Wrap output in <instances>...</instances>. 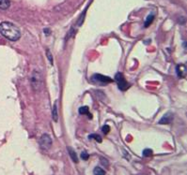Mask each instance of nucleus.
<instances>
[{
	"label": "nucleus",
	"mask_w": 187,
	"mask_h": 175,
	"mask_svg": "<svg viewBox=\"0 0 187 175\" xmlns=\"http://www.w3.org/2000/svg\"><path fill=\"white\" fill-rule=\"evenodd\" d=\"M0 33L10 41H17L21 38L20 29L9 22H2L0 23Z\"/></svg>",
	"instance_id": "1"
},
{
	"label": "nucleus",
	"mask_w": 187,
	"mask_h": 175,
	"mask_svg": "<svg viewBox=\"0 0 187 175\" xmlns=\"http://www.w3.org/2000/svg\"><path fill=\"white\" fill-rule=\"evenodd\" d=\"M30 84L34 91L36 92H40L43 87V79L41 74L38 70H33L30 77Z\"/></svg>",
	"instance_id": "2"
},
{
	"label": "nucleus",
	"mask_w": 187,
	"mask_h": 175,
	"mask_svg": "<svg viewBox=\"0 0 187 175\" xmlns=\"http://www.w3.org/2000/svg\"><path fill=\"white\" fill-rule=\"evenodd\" d=\"M91 81L93 84L98 85H106L113 82V80L110 77L103 76L102 74H94L91 77Z\"/></svg>",
	"instance_id": "3"
},
{
	"label": "nucleus",
	"mask_w": 187,
	"mask_h": 175,
	"mask_svg": "<svg viewBox=\"0 0 187 175\" xmlns=\"http://www.w3.org/2000/svg\"><path fill=\"white\" fill-rule=\"evenodd\" d=\"M115 81H116V83L118 84V89H120L121 91L127 90L128 87L130 86L129 84L127 83V81L125 80L124 76H123L122 73H120V72H118V73L116 74V76H115Z\"/></svg>",
	"instance_id": "4"
},
{
	"label": "nucleus",
	"mask_w": 187,
	"mask_h": 175,
	"mask_svg": "<svg viewBox=\"0 0 187 175\" xmlns=\"http://www.w3.org/2000/svg\"><path fill=\"white\" fill-rule=\"evenodd\" d=\"M40 146L43 150H48L52 146V139L48 134H43L40 139Z\"/></svg>",
	"instance_id": "5"
},
{
	"label": "nucleus",
	"mask_w": 187,
	"mask_h": 175,
	"mask_svg": "<svg viewBox=\"0 0 187 175\" xmlns=\"http://www.w3.org/2000/svg\"><path fill=\"white\" fill-rule=\"evenodd\" d=\"M172 120H173V114L170 113V112H168V113H167V114H165L163 116V118L159 121V124H165V125H167V124L171 123Z\"/></svg>",
	"instance_id": "6"
},
{
	"label": "nucleus",
	"mask_w": 187,
	"mask_h": 175,
	"mask_svg": "<svg viewBox=\"0 0 187 175\" xmlns=\"http://www.w3.org/2000/svg\"><path fill=\"white\" fill-rule=\"evenodd\" d=\"M185 72H186V69L184 65H179L177 67V73L179 77H184Z\"/></svg>",
	"instance_id": "7"
},
{
	"label": "nucleus",
	"mask_w": 187,
	"mask_h": 175,
	"mask_svg": "<svg viewBox=\"0 0 187 175\" xmlns=\"http://www.w3.org/2000/svg\"><path fill=\"white\" fill-rule=\"evenodd\" d=\"M52 117L55 122H58V102L56 101L54 106H53V111H52Z\"/></svg>",
	"instance_id": "8"
},
{
	"label": "nucleus",
	"mask_w": 187,
	"mask_h": 175,
	"mask_svg": "<svg viewBox=\"0 0 187 175\" xmlns=\"http://www.w3.org/2000/svg\"><path fill=\"white\" fill-rule=\"evenodd\" d=\"M68 152H69V155H70L71 158L73 159V161L75 162V163H78V157H77L76 153L71 147H68Z\"/></svg>",
	"instance_id": "9"
},
{
	"label": "nucleus",
	"mask_w": 187,
	"mask_h": 175,
	"mask_svg": "<svg viewBox=\"0 0 187 175\" xmlns=\"http://www.w3.org/2000/svg\"><path fill=\"white\" fill-rule=\"evenodd\" d=\"M10 6L9 0H0V9H8Z\"/></svg>",
	"instance_id": "10"
},
{
	"label": "nucleus",
	"mask_w": 187,
	"mask_h": 175,
	"mask_svg": "<svg viewBox=\"0 0 187 175\" xmlns=\"http://www.w3.org/2000/svg\"><path fill=\"white\" fill-rule=\"evenodd\" d=\"M79 113H80V114H88L89 116H91V114L90 113L89 107H87V106L81 107V108L79 109Z\"/></svg>",
	"instance_id": "11"
},
{
	"label": "nucleus",
	"mask_w": 187,
	"mask_h": 175,
	"mask_svg": "<svg viewBox=\"0 0 187 175\" xmlns=\"http://www.w3.org/2000/svg\"><path fill=\"white\" fill-rule=\"evenodd\" d=\"M154 20V14H151V15H149L148 17H147V20H146V22H145V27H148L151 23H152V21Z\"/></svg>",
	"instance_id": "12"
},
{
	"label": "nucleus",
	"mask_w": 187,
	"mask_h": 175,
	"mask_svg": "<svg viewBox=\"0 0 187 175\" xmlns=\"http://www.w3.org/2000/svg\"><path fill=\"white\" fill-rule=\"evenodd\" d=\"M93 173L94 175H105V172H104L102 168L96 167V168L94 169Z\"/></svg>",
	"instance_id": "13"
},
{
	"label": "nucleus",
	"mask_w": 187,
	"mask_h": 175,
	"mask_svg": "<svg viewBox=\"0 0 187 175\" xmlns=\"http://www.w3.org/2000/svg\"><path fill=\"white\" fill-rule=\"evenodd\" d=\"M89 139L90 140L95 139L98 142H102V137L100 135H97V134H91V136H89Z\"/></svg>",
	"instance_id": "14"
},
{
	"label": "nucleus",
	"mask_w": 187,
	"mask_h": 175,
	"mask_svg": "<svg viewBox=\"0 0 187 175\" xmlns=\"http://www.w3.org/2000/svg\"><path fill=\"white\" fill-rule=\"evenodd\" d=\"M46 55H47V58H48V60H49L50 64H51V65H53V55H52V54H51V52H50V50H49V49H47V50H46Z\"/></svg>",
	"instance_id": "15"
},
{
	"label": "nucleus",
	"mask_w": 187,
	"mask_h": 175,
	"mask_svg": "<svg viewBox=\"0 0 187 175\" xmlns=\"http://www.w3.org/2000/svg\"><path fill=\"white\" fill-rule=\"evenodd\" d=\"M152 155V150H151V149H145L144 151H143V156L144 157H151Z\"/></svg>",
	"instance_id": "16"
},
{
	"label": "nucleus",
	"mask_w": 187,
	"mask_h": 175,
	"mask_svg": "<svg viewBox=\"0 0 187 175\" xmlns=\"http://www.w3.org/2000/svg\"><path fill=\"white\" fill-rule=\"evenodd\" d=\"M81 157H82V159H84V160H88L89 159V157H90V156H89V154L87 153V152H82V154H81Z\"/></svg>",
	"instance_id": "17"
},
{
	"label": "nucleus",
	"mask_w": 187,
	"mask_h": 175,
	"mask_svg": "<svg viewBox=\"0 0 187 175\" xmlns=\"http://www.w3.org/2000/svg\"><path fill=\"white\" fill-rule=\"evenodd\" d=\"M102 132H103L104 134H107V133L110 131V127H109L107 125H105V126H102Z\"/></svg>",
	"instance_id": "18"
},
{
	"label": "nucleus",
	"mask_w": 187,
	"mask_h": 175,
	"mask_svg": "<svg viewBox=\"0 0 187 175\" xmlns=\"http://www.w3.org/2000/svg\"><path fill=\"white\" fill-rule=\"evenodd\" d=\"M43 32H44L46 35H49V33H50V31H49V29H48V28H45V29L43 30Z\"/></svg>",
	"instance_id": "19"
}]
</instances>
